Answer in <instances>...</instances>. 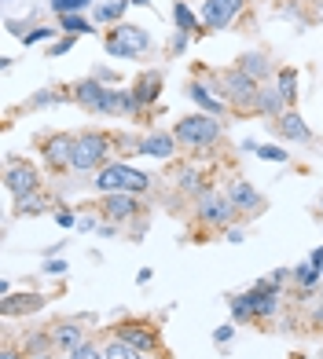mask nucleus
Segmentation results:
<instances>
[{
	"mask_svg": "<svg viewBox=\"0 0 323 359\" xmlns=\"http://www.w3.org/2000/svg\"><path fill=\"white\" fill-rule=\"evenodd\" d=\"M151 187L147 172H136L125 161H107V165L95 172V191L100 194H143Z\"/></svg>",
	"mask_w": 323,
	"mask_h": 359,
	"instance_id": "nucleus-1",
	"label": "nucleus"
},
{
	"mask_svg": "<svg viewBox=\"0 0 323 359\" xmlns=\"http://www.w3.org/2000/svg\"><path fill=\"white\" fill-rule=\"evenodd\" d=\"M173 136L187 143V147H213L220 140V121L213 118V114H191V118L176 121Z\"/></svg>",
	"mask_w": 323,
	"mask_h": 359,
	"instance_id": "nucleus-2",
	"label": "nucleus"
},
{
	"mask_svg": "<svg viewBox=\"0 0 323 359\" xmlns=\"http://www.w3.org/2000/svg\"><path fill=\"white\" fill-rule=\"evenodd\" d=\"M107 154H110V140L103 133H85V136H77L74 143V161H70V169L77 172H100L107 165Z\"/></svg>",
	"mask_w": 323,
	"mask_h": 359,
	"instance_id": "nucleus-3",
	"label": "nucleus"
},
{
	"mask_svg": "<svg viewBox=\"0 0 323 359\" xmlns=\"http://www.w3.org/2000/svg\"><path fill=\"white\" fill-rule=\"evenodd\" d=\"M103 44H107V52L118 55V59H136L143 52H151V37L143 34L140 26H118Z\"/></svg>",
	"mask_w": 323,
	"mask_h": 359,
	"instance_id": "nucleus-4",
	"label": "nucleus"
},
{
	"mask_svg": "<svg viewBox=\"0 0 323 359\" xmlns=\"http://www.w3.org/2000/svg\"><path fill=\"white\" fill-rule=\"evenodd\" d=\"M224 95L235 110H257V95H261V81L246 77L242 70H228L224 74Z\"/></svg>",
	"mask_w": 323,
	"mask_h": 359,
	"instance_id": "nucleus-5",
	"label": "nucleus"
},
{
	"mask_svg": "<svg viewBox=\"0 0 323 359\" xmlns=\"http://www.w3.org/2000/svg\"><path fill=\"white\" fill-rule=\"evenodd\" d=\"M4 187L15 194V198H22V194H34V191L41 187L37 169L29 165V161H22V158H11L8 169H4Z\"/></svg>",
	"mask_w": 323,
	"mask_h": 359,
	"instance_id": "nucleus-6",
	"label": "nucleus"
},
{
	"mask_svg": "<svg viewBox=\"0 0 323 359\" xmlns=\"http://www.w3.org/2000/svg\"><path fill=\"white\" fill-rule=\"evenodd\" d=\"M242 15V0H206L202 4V29H224Z\"/></svg>",
	"mask_w": 323,
	"mask_h": 359,
	"instance_id": "nucleus-7",
	"label": "nucleus"
},
{
	"mask_svg": "<svg viewBox=\"0 0 323 359\" xmlns=\"http://www.w3.org/2000/svg\"><path fill=\"white\" fill-rule=\"evenodd\" d=\"M239 213V209L228 202V194H199V217L202 224H232V217Z\"/></svg>",
	"mask_w": 323,
	"mask_h": 359,
	"instance_id": "nucleus-8",
	"label": "nucleus"
},
{
	"mask_svg": "<svg viewBox=\"0 0 323 359\" xmlns=\"http://www.w3.org/2000/svg\"><path fill=\"white\" fill-rule=\"evenodd\" d=\"M103 213L114 224L136 220L140 217V198H136V194H103Z\"/></svg>",
	"mask_w": 323,
	"mask_h": 359,
	"instance_id": "nucleus-9",
	"label": "nucleus"
},
{
	"mask_svg": "<svg viewBox=\"0 0 323 359\" xmlns=\"http://www.w3.org/2000/svg\"><path fill=\"white\" fill-rule=\"evenodd\" d=\"M118 337H125L128 345L140 348L143 355H151L158 348V330H154V326H147V323H121Z\"/></svg>",
	"mask_w": 323,
	"mask_h": 359,
	"instance_id": "nucleus-10",
	"label": "nucleus"
},
{
	"mask_svg": "<svg viewBox=\"0 0 323 359\" xmlns=\"http://www.w3.org/2000/svg\"><path fill=\"white\" fill-rule=\"evenodd\" d=\"M74 136H48L44 140V158H48V165H52V169H67L70 165V161H74Z\"/></svg>",
	"mask_w": 323,
	"mask_h": 359,
	"instance_id": "nucleus-11",
	"label": "nucleus"
},
{
	"mask_svg": "<svg viewBox=\"0 0 323 359\" xmlns=\"http://www.w3.org/2000/svg\"><path fill=\"white\" fill-rule=\"evenodd\" d=\"M276 133L286 136L290 143H312V128L301 121L298 110H283L279 114V118H276Z\"/></svg>",
	"mask_w": 323,
	"mask_h": 359,
	"instance_id": "nucleus-12",
	"label": "nucleus"
},
{
	"mask_svg": "<svg viewBox=\"0 0 323 359\" xmlns=\"http://www.w3.org/2000/svg\"><path fill=\"white\" fill-rule=\"evenodd\" d=\"M52 345L59 352H74L77 345H85V326H77V323H62V326H52Z\"/></svg>",
	"mask_w": 323,
	"mask_h": 359,
	"instance_id": "nucleus-13",
	"label": "nucleus"
},
{
	"mask_svg": "<svg viewBox=\"0 0 323 359\" xmlns=\"http://www.w3.org/2000/svg\"><path fill=\"white\" fill-rule=\"evenodd\" d=\"M176 151V136L169 133H154V136H143L136 143V154H147V158H169Z\"/></svg>",
	"mask_w": 323,
	"mask_h": 359,
	"instance_id": "nucleus-14",
	"label": "nucleus"
},
{
	"mask_svg": "<svg viewBox=\"0 0 323 359\" xmlns=\"http://www.w3.org/2000/svg\"><path fill=\"white\" fill-rule=\"evenodd\" d=\"M136 110H140L136 95L133 92H118V88H107L103 107H100V114H136Z\"/></svg>",
	"mask_w": 323,
	"mask_h": 359,
	"instance_id": "nucleus-15",
	"label": "nucleus"
},
{
	"mask_svg": "<svg viewBox=\"0 0 323 359\" xmlns=\"http://www.w3.org/2000/svg\"><path fill=\"white\" fill-rule=\"evenodd\" d=\"M228 202L239 209V213H253V209H261V205H265V202H261V194H257L250 184H242V180H239V184H232Z\"/></svg>",
	"mask_w": 323,
	"mask_h": 359,
	"instance_id": "nucleus-16",
	"label": "nucleus"
},
{
	"mask_svg": "<svg viewBox=\"0 0 323 359\" xmlns=\"http://www.w3.org/2000/svg\"><path fill=\"white\" fill-rule=\"evenodd\" d=\"M48 297L44 293H22V297H4V316H22V312H37V308H44Z\"/></svg>",
	"mask_w": 323,
	"mask_h": 359,
	"instance_id": "nucleus-17",
	"label": "nucleus"
},
{
	"mask_svg": "<svg viewBox=\"0 0 323 359\" xmlns=\"http://www.w3.org/2000/svg\"><path fill=\"white\" fill-rule=\"evenodd\" d=\"M103 95H107V88L100 85V81H81V85L74 88V100L85 107V110H100L103 107Z\"/></svg>",
	"mask_w": 323,
	"mask_h": 359,
	"instance_id": "nucleus-18",
	"label": "nucleus"
},
{
	"mask_svg": "<svg viewBox=\"0 0 323 359\" xmlns=\"http://www.w3.org/2000/svg\"><path fill=\"white\" fill-rule=\"evenodd\" d=\"M158 92H162V74H143L140 81H136V88H133V95H136V103L140 107H151L154 100H158Z\"/></svg>",
	"mask_w": 323,
	"mask_h": 359,
	"instance_id": "nucleus-19",
	"label": "nucleus"
},
{
	"mask_svg": "<svg viewBox=\"0 0 323 359\" xmlns=\"http://www.w3.org/2000/svg\"><path fill=\"white\" fill-rule=\"evenodd\" d=\"M235 70H242L246 77H253V81H265L268 74H272V67H268V55L265 52H246L239 59V67Z\"/></svg>",
	"mask_w": 323,
	"mask_h": 359,
	"instance_id": "nucleus-20",
	"label": "nucleus"
},
{
	"mask_svg": "<svg viewBox=\"0 0 323 359\" xmlns=\"http://www.w3.org/2000/svg\"><path fill=\"white\" fill-rule=\"evenodd\" d=\"M283 110H286V100L279 95V88H261V95H257V114H272V118H279Z\"/></svg>",
	"mask_w": 323,
	"mask_h": 359,
	"instance_id": "nucleus-21",
	"label": "nucleus"
},
{
	"mask_svg": "<svg viewBox=\"0 0 323 359\" xmlns=\"http://www.w3.org/2000/svg\"><path fill=\"white\" fill-rule=\"evenodd\" d=\"M187 95L202 107V114H213V118H217V114L224 110V100H213V95H209V88L199 85V81H195V85H187Z\"/></svg>",
	"mask_w": 323,
	"mask_h": 359,
	"instance_id": "nucleus-22",
	"label": "nucleus"
},
{
	"mask_svg": "<svg viewBox=\"0 0 323 359\" xmlns=\"http://www.w3.org/2000/svg\"><path fill=\"white\" fill-rule=\"evenodd\" d=\"M103 355H107V359H147L140 348L128 345L125 337H110V341H107V348H103Z\"/></svg>",
	"mask_w": 323,
	"mask_h": 359,
	"instance_id": "nucleus-23",
	"label": "nucleus"
},
{
	"mask_svg": "<svg viewBox=\"0 0 323 359\" xmlns=\"http://www.w3.org/2000/svg\"><path fill=\"white\" fill-rule=\"evenodd\" d=\"M276 88H279V95H283L286 103H294V100H298V74L290 70V67L279 70V74H276Z\"/></svg>",
	"mask_w": 323,
	"mask_h": 359,
	"instance_id": "nucleus-24",
	"label": "nucleus"
},
{
	"mask_svg": "<svg viewBox=\"0 0 323 359\" xmlns=\"http://www.w3.org/2000/svg\"><path fill=\"white\" fill-rule=\"evenodd\" d=\"M128 4H133V0H107V4L95 8V19H100V22H118Z\"/></svg>",
	"mask_w": 323,
	"mask_h": 359,
	"instance_id": "nucleus-25",
	"label": "nucleus"
},
{
	"mask_svg": "<svg viewBox=\"0 0 323 359\" xmlns=\"http://www.w3.org/2000/svg\"><path fill=\"white\" fill-rule=\"evenodd\" d=\"M173 19H176V29H180V34H191V29H202V19H195L187 4H176V8H173Z\"/></svg>",
	"mask_w": 323,
	"mask_h": 359,
	"instance_id": "nucleus-26",
	"label": "nucleus"
},
{
	"mask_svg": "<svg viewBox=\"0 0 323 359\" xmlns=\"http://www.w3.org/2000/svg\"><path fill=\"white\" fill-rule=\"evenodd\" d=\"M44 205H48V202H44V198H41V194L34 191V194H22V198H19V202H15V213H19V217H26V213H29V217H34V213H41V209H44Z\"/></svg>",
	"mask_w": 323,
	"mask_h": 359,
	"instance_id": "nucleus-27",
	"label": "nucleus"
},
{
	"mask_svg": "<svg viewBox=\"0 0 323 359\" xmlns=\"http://www.w3.org/2000/svg\"><path fill=\"white\" fill-rule=\"evenodd\" d=\"M294 279H298L301 290H312V286L319 283V268L312 264V260H309V264H298V268H294Z\"/></svg>",
	"mask_w": 323,
	"mask_h": 359,
	"instance_id": "nucleus-28",
	"label": "nucleus"
},
{
	"mask_svg": "<svg viewBox=\"0 0 323 359\" xmlns=\"http://www.w3.org/2000/svg\"><path fill=\"white\" fill-rule=\"evenodd\" d=\"M59 26L67 29L70 37H74V34H92V22L85 19V15H62V19H59Z\"/></svg>",
	"mask_w": 323,
	"mask_h": 359,
	"instance_id": "nucleus-29",
	"label": "nucleus"
},
{
	"mask_svg": "<svg viewBox=\"0 0 323 359\" xmlns=\"http://www.w3.org/2000/svg\"><path fill=\"white\" fill-rule=\"evenodd\" d=\"M88 4H92V0H52L48 8H52V11L59 15V19H62V15H81Z\"/></svg>",
	"mask_w": 323,
	"mask_h": 359,
	"instance_id": "nucleus-30",
	"label": "nucleus"
},
{
	"mask_svg": "<svg viewBox=\"0 0 323 359\" xmlns=\"http://www.w3.org/2000/svg\"><path fill=\"white\" fill-rule=\"evenodd\" d=\"M232 316L242 323V319H253V301H250V293H239V297H232Z\"/></svg>",
	"mask_w": 323,
	"mask_h": 359,
	"instance_id": "nucleus-31",
	"label": "nucleus"
},
{
	"mask_svg": "<svg viewBox=\"0 0 323 359\" xmlns=\"http://www.w3.org/2000/svg\"><path fill=\"white\" fill-rule=\"evenodd\" d=\"M246 151H253L257 158H265V161H286L290 154L279 151V147H257V143H246Z\"/></svg>",
	"mask_w": 323,
	"mask_h": 359,
	"instance_id": "nucleus-32",
	"label": "nucleus"
},
{
	"mask_svg": "<svg viewBox=\"0 0 323 359\" xmlns=\"http://www.w3.org/2000/svg\"><path fill=\"white\" fill-rule=\"evenodd\" d=\"M70 359H107V355H103V348H95L92 341H85V345H77L70 352Z\"/></svg>",
	"mask_w": 323,
	"mask_h": 359,
	"instance_id": "nucleus-33",
	"label": "nucleus"
},
{
	"mask_svg": "<svg viewBox=\"0 0 323 359\" xmlns=\"http://www.w3.org/2000/svg\"><path fill=\"white\" fill-rule=\"evenodd\" d=\"M48 345H52V330H48V334H29V341H26V348H29V355H37V352H44Z\"/></svg>",
	"mask_w": 323,
	"mask_h": 359,
	"instance_id": "nucleus-34",
	"label": "nucleus"
},
{
	"mask_svg": "<svg viewBox=\"0 0 323 359\" xmlns=\"http://www.w3.org/2000/svg\"><path fill=\"white\" fill-rule=\"evenodd\" d=\"M52 37H55V29L37 26V29H29V34H22V44H41V41H52Z\"/></svg>",
	"mask_w": 323,
	"mask_h": 359,
	"instance_id": "nucleus-35",
	"label": "nucleus"
},
{
	"mask_svg": "<svg viewBox=\"0 0 323 359\" xmlns=\"http://www.w3.org/2000/svg\"><path fill=\"white\" fill-rule=\"evenodd\" d=\"M44 271L48 275H67V260H59V257L55 260H44Z\"/></svg>",
	"mask_w": 323,
	"mask_h": 359,
	"instance_id": "nucleus-36",
	"label": "nucleus"
},
{
	"mask_svg": "<svg viewBox=\"0 0 323 359\" xmlns=\"http://www.w3.org/2000/svg\"><path fill=\"white\" fill-rule=\"evenodd\" d=\"M232 337H235V326H220V330L213 334V341H217V345H228Z\"/></svg>",
	"mask_w": 323,
	"mask_h": 359,
	"instance_id": "nucleus-37",
	"label": "nucleus"
},
{
	"mask_svg": "<svg viewBox=\"0 0 323 359\" xmlns=\"http://www.w3.org/2000/svg\"><path fill=\"white\" fill-rule=\"evenodd\" d=\"M52 100L59 103V95H52V92H37L34 100H29V107H44V103H52Z\"/></svg>",
	"mask_w": 323,
	"mask_h": 359,
	"instance_id": "nucleus-38",
	"label": "nucleus"
},
{
	"mask_svg": "<svg viewBox=\"0 0 323 359\" xmlns=\"http://www.w3.org/2000/svg\"><path fill=\"white\" fill-rule=\"evenodd\" d=\"M70 48H74V37H62L59 44H52V55H67Z\"/></svg>",
	"mask_w": 323,
	"mask_h": 359,
	"instance_id": "nucleus-39",
	"label": "nucleus"
},
{
	"mask_svg": "<svg viewBox=\"0 0 323 359\" xmlns=\"http://www.w3.org/2000/svg\"><path fill=\"white\" fill-rule=\"evenodd\" d=\"M180 187H184V191H199V176L187 169V172H184V180H180Z\"/></svg>",
	"mask_w": 323,
	"mask_h": 359,
	"instance_id": "nucleus-40",
	"label": "nucleus"
},
{
	"mask_svg": "<svg viewBox=\"0 0 323 359\" xmlns=\"http://www.w3.org/2000/svg\"><path fill=\"white\" fill-rule=\"evenodd\" d=\"M92 227H95L92 217H77V231H92Z\"/></svg>",
	"mask_w": 323,
	"mask_h": 359,
	"instance_id": "nucleus-41",
	"label": "nucleus"
},
{
	"mask_svg": "<svg viewBox=\"0 0 323 359\" xmlns=\"http://www.w3.org/2000/svg\"><path fill=\"white\" fill-rule=\"evenodd\" d=\"M59 224H62V227H77V217H74V213H59Z\"/></svg>",
	"mask_w": 323,
	"mask_h": 359,
	"instance_id": "nucleus-42",
	"label": "nucleus"
},
{
	"mask_svg": "<svg viewBox=\"0 0 323 359\" xmlns=\"http://www.w3.org/2000/svg\"><path fill=\"white\" fill-rule=\"evenodd\" d=\"M309 260H312V264L319 268V275H323V246H319V250H312V257H309Z\"/></svg>",
	"mask_w": 323,
	"mask_h": 359,
	"instance_id": "nucleus-43",
	"label": "nucleus"
},
{
	"mask_svg": "<svg viewBox=\"0 0 323 359\" xmlns=\"http://www.w3.org/2000/svg\"><path fill=\"white\" fill-rule=\"evenodd\" d=\"M187 48V34H180V37H173V52H184Z\"/></svg>",
	"mask_w": 323,
	"mask_h": 359,
	"instance_id": "nucleus-44",
	"label": "nucleus"
},
{
	"mask_svg": "<svg viewBox=\"0 0 323 359\" xmlns=\"http://www.w3.org/2000/svg\"><path fill=\"white\" fill-rule=\"evenodd\" d=\"M0 359H19V352H15V348H4V352H0Z\"/></svg>",
	"mask_w": 323,
	"mask_h": 359,
	"instance_id": "nucleus-45",
	"label": "nucleus"
},
{
	"mask_svg": "<svg viewBox=\"0 0 323 359\" xmlns=\"http://www.w3.org/2000/svg\"><path fill=\"white\" fill-rule=\"evenodd\" d=\"M29 359H55V355H48V352H37V355H29Z\"/></svg>",
	"mask_w": 323,
	"mask_h": 359,
	"instance_id": "nucleus-46",
	"label": "nucleus"
},
{
	"mask_svg": "<svg viewBox=\"0 0 323 359\" xmlns=\"http://www.w3.org/2000/svg\"><path fill=\"white\" fill-rule=\"evenodd\" d=\"M133 4H147V0H133Z\"/></svg>",
	"mask_w": 323,
	"mask_h": 359,
	"instance_id": "nucleus-47",
	"label": "nucleus"
}]
</instances>
